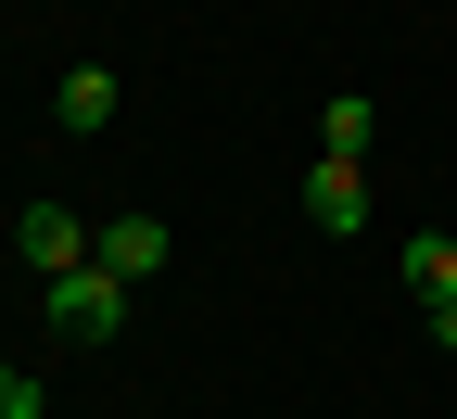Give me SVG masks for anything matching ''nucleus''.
Masks as SVG:
<instances>
[{
  "label": "nucleus",
  "instance_id": "5",
  "mask_svg": "<svg viewBox=\"0 0 457 419\" xmlns=\"http://www.w3.org/2000/svg\"><path fill=\"white\" fill-rule=\"evenodd\" d=\"M369 128H381L369 89H330V102H318V153H330V165H369Z\"/></svg>",
  "mask_w": 457,
  "mask_h": 419
},
{
  "label": "nucleus",
  "instance_id": "1",
  "mask_svg": "<svg viewBox=\"0 0 457 419\" xmlns=\"http://www.w3.org/2000/svg\"><path fill=\"white\" fill-rule=\"evenodd\" d=\"M38 292H51V331H64V343H114V331H128V280H114V267H64Z\"/></svg>",
  "mask_w": 457,
  "mask_h": 419
},
{
  "label": "nucleus",
  "instance_id": "9",
  "mask_svg": "<svg viewBox=\"0 0 457 419\" xmlns=\"http://www.w3.org/2000/svg\"><path fill=\"white\" fill-rule=\"evenodd\" d=\"M432 343H445V356H457V292H445V306H432Z\"/></svg>",
  "mask_w": 457,
  "mask_h": 419
},
{
  "label": "nucleus",
  "instance_id": "4",
  "mask_svg": "<svg viewBox=\"0 0 457 419\" xmlns=\"http://www.w3.org/2000/svg\"><path fill=\"white\" fill-rule=\"evenodd\" d=\"M89 267H114V280L140 292V280L165 267V216H102V255H89Z\"/></svg>",
  "mask_w": 457,
  "mask_h": 419
},
{
  "label": "nucleus",
  "instance_id": "7",
  "mask_svg": "<svg viewBox=\"0 0 457 419\" xmlns=\"http://www.w3.org/2000/svg\"><path fill=\"white\" fill-rule=\"evenodd\" d=\"M407 292H420V306H445V292H457V242H445V229H420V242H407Z\"/></svg>",
  "mask_w": 457,
  "mask_h": 419
},
{
  "label": "nucleus",
  "instance_id": "3",
  "mask_svg": "<svg viewBox=\"0 0 457 419\" xmlns=\"http://www.w3.org/2000/svg\"><path fill=\"white\" fill-rule=\"evenodd\" d=\"M305 216H318V229H369V165H330V153H318V165H305Z\"/></svg>",
  "mask_w": 457,
  "mask_h": 419
},
{
  "label": "nucleus",
  "instance_id": "8",
  "mask_svg": "<svg viewBox=\"0 0 457 419\" xmlns=\"http://www.w3.org/2000/svg\"><path fill=\"white\" fill-rule=\"evenodd\" d=\"M0 419H38V381L13 369V356H0Z\"/></svg>",
  "mask_w": 457,
  "mask_h": 419
},
{
  "label": "nucleus",
  "instance_id": "6",
  "mask_svg": "<svg viewBox=\"0 0 457 419\" xmlns=\"http://www.w3.org/2000/svg\"><path fill=\"white\" fill-rule=\"evenodd\" d=\"M51 114L89 140V128H114V64H64V89H51Z\"/></svg>",
  "mask_w": 457,
  "mask_h": 419
},
{
  "label": "nucleus",
  "instance_id": "2",
  "mask_svg": "<svg viewBox=\"0 0 457 419\" xmlns=\"http://www.w3.org/2000/svg\"><path fill=\"white\" fill-rule=\"evenodd\" d=\"M13 255H26L38 280H64V267L102 255V216H77V204H26V216H13Z\"/></svg>",
  "mask_w": 457,
  "mask_h": 419
}]
</instances>
